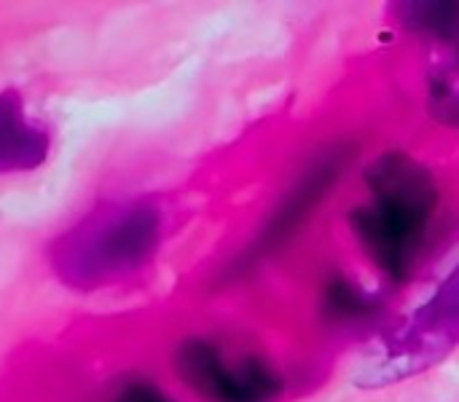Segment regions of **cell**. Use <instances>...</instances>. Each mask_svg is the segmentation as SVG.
Instances as JSON below:
<instances>
[{
    "label": "cell",
    "instance_id": "7a4b0ae2",
    "mask_svg": "<svg viewBox=\"0 0 459 402\" xmlns=\"http://www.w3.org/2000/svg\"><path fill=\"white\" fill-rule=\"evenodd\" d=\"M161 242V212L148 199L94 210L51 247V266L73 287L118 282L145 266Z\"/></svg>",
    "mask_w": 459,
    "mask_h": 402
},
{
    "label": "cell",
    "instance_id": "3957f363",
    "mask_svg": "<svg viewBox=\"0 0 459 402\" xmlns=\"http://www.w3.org/2000/svg\"><path fill=\"white\" fill-rule=\"evenodd\" d=\"M175 365L180 379L207 402H272L282 392L280 376L258 357L229 363L218 346L202 338L186 341Z\"/></svg>",
    "mask_w": 459,
    "mask_h": 402
},
{
    "label": "cell",
    "instance_id": "6da1fadb",
    "mask_svg": "<svg viewBox=\"0 0 459 402\" xmlns=\"http://www.w3.org/2000/svg\"><path fill=\"white\" fill-rule=\"evenodd\" d=\"M368 201L352 210L350 223L368 258L395 282L414 269L441 193L436 177L414 156L390 150L366 169Z\"/></svg>",
    "mask_w": 459,
    "mask_h": 402
},
{
    "label": "cell",
    "instance_id": "277c9868",
    "mask_svg": "<svg viewBox=\"0 0 459 402\" xmlns=\"http://www.w3.org/2000/svg\"><path fill=\"white\" fill-rule=\"evenodd\" d=\"M409 30L436 40V59L428 70L430 113L459 129V3H409L398 8Z\"/></svg>",
    "mask_w": 459,
    "mask_h": 402
},
{
    "label": "cell",
    "instance_id": "9c48e42d",
    "mask_svg": "<svg viewBox=\"0 0 459 402\" xmlns=\"http://www.w3.org/2000/svg\"><path fill=\"white\" fill-rule=\"evenodd\" d=\"M113 402H175L169 400L156 384L148 381H129L118 389V395L113 398Z\"/></svg>",
    "mask_w": 459,
    "mask_h": 402
},
{
    "label": "cell",
    "instance_id": "8992f818",
    "mask_svg": "<svg viewBox=\"0 0 459 402\" xmlns=\"http://www.w3.org/2000/svg\"><path fill=\"white\" fill-rule=\"evenodd\" d=\"M48 153V134L30 124L16 91L0 94V175L27 172L43 164Z\"/></svg>",
    "mask_w": 459,
    "mask_h": 402
},
{
    "label": "cell",
    "instance_id": "ba28073f",
    "mask_svg": "<svg viewBox=\"0 0 459 402\" xmlns=\"http://www.w3.org/2000/svg\"><path fill=\"white\" fill-rule=\"evenodd\" d=\"M325 306L336 317H360L374 309V301H368L347 279H331L325 290Z\"/></svg>",
    "mask_w": 459,
    "mask_h": 402
},
{
    "label": "cell",
    "instance_id": "52a82bcc",
    "mask_svg": "<svg viewBox=\"0 0 459 402\" xmlns=\"http://www.w3.org/2000/svg\"><path fill=\"white\" fill-rule=\"evenodd\" d=\"M342 167H344V156L336 150L333 156H325L323 161H317V164L307 172V177H304V180L296 185V191L282 201V207L277 210V215L269 220L264 236L258 239V250H261V252L277 247L280 242H285V239L296 231V226H299V223L307 218V212L323 199V193L331 188V183H336Z\"/></svg>",
    "mask_w": 459,
    "mask_h": 402
},
{
    "label": "cell",
    "instance_id": "5b68a950",
    "mask_svg": "<svg viewBox=\"0 0 459 402\" xmlns=\"http://www.w3.org/2000/svg\"><path fill=\"white\" fill-rule=\"evenodd\" d=\"M459 341V266L436 290V295L411 317L406 330L390 344V360L379 371L403 376L438 360Z\"/></svg>",
    "mask_w": 459,
    "mask_h": 402
}]
</instances>
